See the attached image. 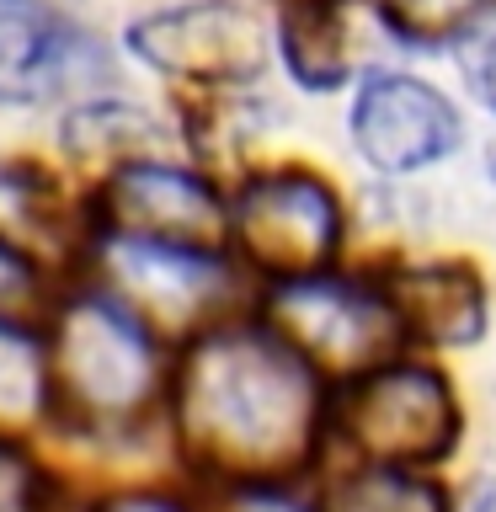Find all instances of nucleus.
Returning a JSON list of instances; mask_svg holds the SVG:
<instances>
[{"label": "nucleus", "instance_id": "f257e3e1", "mask_svg": "<svg viewBox=\"0 0 496 512\" xmlns=\"http://www.w3.org/2000/svg\"><path fill=\"white\" fill-rule=\"evenodd\" d=\"M171 422L203 475L240 486L278 480L315 448V368L272 331H208L176 363Z\"/></svg>", "mask_w": 496, "mask_h": 512}, {"label": "nucleus", "instance_id": "f03ea898", "mask_svg": "<svg viewBox=\"0 0 496 512\" xmlns=\"http://www.w3.org/2000/svg\"><path fill=\"white\" fill-rule=\"evenodd\" d=\"M48 411L75 432H134L155 411L166 363L150 326L112 294H80L54 310L43 342Z\"/></svg>", "mask_w": 496, "mask_h": 512}, {"label": "nucleus", "instance_id": "7ed1b4c3", "mask_svg": "<svg viewBox=\"0 0 496 512\" xmlns=\"http://www.w3.org/2000/svg\"><path fill=\"white\" fill-rule=\"evenodd\" d=\"M267 331L283 336L310 368L326 374H368L390 363V352L406 342L390 299L374 288L342 278H283L267 294Z\"/></svg>", "mask_w": 496, "mask_h": 512}, {"label": "nucleus", "instance_id": "20e7f679", "mask_svg": "<svg viewBox=\"0 0 496 512\" xmlns=\"http://www.w3.org/2000/svg\"><path fill=\"white\" fill-rule=\"evenodd\" d=\"M336 427L347 432V443L368 454L374 464H438L459 438V406L448 395V384L432 368L411 363H379L352 384L336 406Z\"/></svg>", "mask_w": 496, "mask_h": 512}, {"label": "nucleus", "instance_id": "39448f33", "mask_svg": "<svg viewBox=\"0 0 496 512\" xmlns=\"http://www.w3.org/2000/svg\"><path fill=\"white\" fill-rule=\"evenodd\" d=\"M128 48L160 75L198 86H246L267 70V27L240 0H192L128 27Z\"/></svg>", "mask_w": 496, "mask_h": 512}, {"label": "nucleus", "instance_id": "423d86ee", "mask_svg": "<svg viewBox=\"0 0 496 512\" xmlns=\"http://www.w3.org/2000/svg\"><path fill=\"white\" fill-rule=\"evenodd\" d=\"M235 240L272 278H310L336 256L342 203L310 171H267L235 198Z\"/></svg>", "mask_w": 496, "mask_h": 512}, {"label": "nucleus", "instance_id": "0eeeda50", "mask_svg": "<svg viewBox=\"0 0 496 512\" xmlns=\"http://www.w3.org/2000/svg\"><path fill=\"white\" fill-rule=\"evenodd\" d=\"M102 219L112 235L128 240H155V246L176 251H219L230 235V214H224L219 192L182 166H160V160H123L112 166L102 198Z\"/></svg>", "mask_w": 496, "mask_h": 512}, {"label": "nucleus", "instance_id": "6e6552de", "mask_svg": "<svg viewBox=\"0 0 496 512\" xmlns=\"http://www.w3.org/2000/svg\"><path fill=\"white\" fill-rule=\"evenodd\" d=\"M102 272L112 283V299L160 331H187L219 315L224 294H230V272H224L219 251H176L128 235L107 240Z\"/></svg>", "mask_w": 496, "mask_h": 512}, {"label": "nucleus", "instance_id": "1a4fd4ad", "mask_svg": "<svg viewBox=\"0 0 496 512\" xmlns=\"http://www.w3.org/2000/svg\"><path fill=\"white\" fill-rule=\"evenodd\" d=\"M352 139L379 171H422L459 144V112L416 75H368L352 102Z\"/></svg>", "mask_w": 496, "mask_h": 512}, {"label": "nucleus", "instance_id": "9d476101", "mask_svg": "<svg viewBox=\"0 0 496 512\" xmlns=\"http://www.w3.org/2000/svg\"><path fill=\"white\" fill-rule=\"evenodd\" d=\"M379 294L390 299V310L406 336L438 347H464L486 331V294L480 278L464 262H416L395 267L379 283Z\"/></svg>", "mask_w": 496, "mask_h": 512}, {"label": "nucleus", "instance_id": "9b49d317", "mask_svg": "<svg viewBox=\"0 0 496 512\" xmlns=\"http://www.w3.org/2000/svg\"><path fill=\"white\" fill-rule=\"evenodd\" d=\"M0 251L27 267H64L86 251V219L27 166L0 171Z\"/></svg>", "mask_w": 496, "mask_h": 512}, {"label": "nucleus", "instance_id": "f8f14e48", "mask_svg": "<svg viewBox=\"0 0 496 512\" xmlns=\"http://www.w3.org/2000/svg\"><path fill=\"white\" fill-rule=\"evenodd\" d=\"M86 43L32 0L0 11V102H43L75 75Z\"/></svg>", "mask_w": 496, "mask_h": 512}, {"label": "nucleus", "instance_id": "ddd939ff", "mask_svg": "<svg viewBox=\"0 0 496 512\" xmlns=\"http://www.w3.org/2000/svg\"><path fill=\"white\" fill-rule=\"evenodd\" d=\"M283 54L288 70L299 75V86L336 91L352 70L347 22L336 16V6H294L283 16Z\"/></svg>", "mask_w": 496, "mask_h": 512}, {"label": "nucleus", "instance_id": "4468645a", "mask_svg": "<svg viewBox=\"0 0 496 512\" xmlns=\"http://www.w3.org/2000/svg\"><path fill=\"white\" fill-rule=\"evenodd\" d=\"M64 144L80 166H123V160H139L160 144V123L139 107H118V102H102V107H80L70 123H64Z\"/></svg>", "mask_w": 496, "mask_h": 512}, {"label": "nucleus", "instance_id": "2eb2a0df", "mask_svg": "<svg viewBox=\"0 0 496 512\" xmlns=\"http://www.w3.org/2000/svg\"><path fill=\"white\" fill-rule=\"evenodd\" d=\"M326 512H448L443 491L406 464H368L331 486Z\"/></svg>", "mask_w": 496, "mask_h": 512}, {"label": "nucleus", "instance_id": "dca6fc26", "mask_svg": "<svg viewBox=\"0 0 496 512\" xmlns=\"http://www.w3.org/2000/svg\"><path fill=\"white\" fill-rule=\"evenodd\" d=\"M48 411L43 347L11 315H0V427H27Z\"/></svg>", "mask_w": 496, "mask_h": 512}, {"label": "nucleus", "instance_id": "f3484780", "mask_svg": "<svg viewBox=\"0 0 496 512\" xmlns=\"http://www.w3.org/2000/svg\"><path fill=\"white\" fill-rule=\"evenodd\" d=\"M379 11L406 43H448L496 11V0H379Z\"/></svg>", "mask_w": 496, "mask_h": 512}, {"label": "nucleus", "instance_id": "a211bd4d", "mask_svg": "<svg viewBox=\"0 0 496 512\" xmlns=\"http://www.w3.org/2000/svg\"><path fill=\"white\" fill-rule=\"evenodd\" d=\"M0 512H59V496L43 470L6 438H0Z\"/></svg>", "mask_w": 496, "mask_h": 512}, {"label": "nucleus", "instance_id": "6ab92c4d", "mask_svg": "<svg viewBox=\"0 0 496 512\" xmlns=\"http://www.w3.org/2000/svg\"><path fill=\"white\" fill-rule=\"evenodd\" d=\"M214 512H310L304 502H294V496H283V491H267L262 480H251V486H235V491H224Z\"/></svg>", "mask_w": 496, "mask_h": 512}, {"label": "nucleus", "instance_id": "aec40b11", "mask_svg": "<svg viewBox=\"0 0 496 512\" xmlns=\"http://www.w3.org/2000/svg\"><path fill=\"white\" fill-rule=\"evenodd\" d=\"M32 294H38V278H32V267L16 262L11 251H0V315L27 310Z\"/></svg>", "mask_w": 496, "mask_h": 512}, {"label": "nucleus", "instance_id": "412c9836", "mask_svg": "<svg viewBox=\"0 0 496 512\" xmlns=\"http://www.w3.org/2000/svg\"><path fill=\"white\" fill-rule=\"evenodd\" d=\"M464 80H470V91L496 112V38L470 48V59H464Z\"/></svg>", "mask_w": 496, "mask_h": 512}, {"label": "nucleus", "instance_id": "4be33fe9", "mask_svg": "<svg viewBox=\"0 0 496 512\" xmlns=\"http://www.w3.org/2000/svg\"><path fill=\"white\" fill-rule=\"evenodd\" d=\"M96 512H182V507L166 502V496H112V502H102Z\"/></svg>", "mask_w": 496, "mask_h": 512}, {"label": "nucleus", "instance_id": "5701e85b", "mask_svg": "<svg viewBox=\"0 0 496 512\" xmlns=\"http://www.w3.org/2000/svg\"><path fill=\"white\" fill-rule=\"evenodd\" d=\"M464 512H496V480H491V486H480V491L470 496V507H464Z\"/></svg>", "mask_w": 496, "mask_h": 512}, {"label": "nucleus", "instance_id": "b1692460", "mask_svg": "<svg viewBox=\"0 0 496 512\" xmlns=\"http://www.w3.org/2000/svg\"><path fill=\"white\" fill-rule=\"evenodd\" d=\"M288 6H336V0H288Z\"/></svg>", "mask_w": 496, "mask_h": 512}]
</instances>
